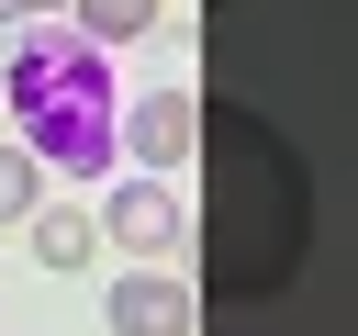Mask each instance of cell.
Masks as SVG:
<instances>
[{
	"mask_svg": "<svg viewBox=\"0 0 358 336\" xmlns=\"http://www.w3.org/2000/svg\"><path fill=\"white\" fill-rule=\"evenodd\" d=\"M201 302H280L313 258V179H302V146L246 112V101H201Z\"/></svg>",
	"mask_w": 358,
	"mask_h": 336,
	"instance_id": "6da1fadb",
	"label": "cell"
},
{
	"mask_svg": "<svg viewBox=\"0 0 358 336\" xmlns=\"http://www.w3.org/2000/svg\"><path fill=\"white\" fill-rule=\"evenodd\" d=\"M123 157H134L145 179H179V168L201 157V90H145V101L123 112Z\"/></svg>",
	"mask_w": 358,
	"mask_h": 336,
	"instance_id": "3957f363",
	"label": "cell"
},
{
	"mask_svg": "<svg viewBox=\"0 0 358 336\" xmlns=\"http://www.w3.org/2000/svg\"><path fill=\"white\" fill-rule=\"evenodd\" d=\"M101 235H112L123 258H168V246H179V190H168V179H123V190L101 202Z\"/></svg>",
	"mask_w": 358,
	"mask_h": 336,
	"instance_id": "5b68a950",
	"label": "cell"
},
{
	"mask_svg": "<svg viewBox=\"0 0 358 336\" xmlns=\"http://www.w3.org/2000/svg\"><path fill=\"white\" fill-rule=\"evenodd\" d=\"M22 235H34V258H45V269H90V235H101V224H90L78 202H34V213H22Z\"/></svg>",
	"mask_w": 358,
	"mask_h": 336,
	"instance_id": "8992f818",
	"label": "cell"
},
{
	"mask_svg": "<svg viewBox=\"0 0 358 336\" xmlns=\"http://www.w3.org/2000/svg\"><path fill=\"white\" fill-rule=\"evenodd\" d=\"M67 22H78L90 45H134V34L168 22V0H67Z\"/></svg>",
	"mask_w": 358,
	"mask_h": 336,
	"instance_id": "52a82bcc",
	"label": "cell"
},
{
	"mask_svg": "<svg viewBox=\"0 0 358 336\" xmlns=\"http://www.w3.org/2000/svg\"><path fill=\"white\" fill-rule=\"evenodd\" d=\"M67 0H0V22H56Z\"/></svg>",
	"mask_w": 358,
	"mask_h": 336,
	"instance_id": "9c48e42d",
	"label": "cell"
},
{
	"mask_svg": "<svg viewBox=\"0 0 358 336\" xmlns=\"http://www.w3.org/2000/svg\"><path fill=\"white\" fill-rule=\"evenodd\" d=\"M34 202H45V157H34L22 134H0V224H22Z\"/></svg>",
	"mask_w": 358,
	"mask_h": 336,
	"instance_id": "ba28073f",
	"label": "cell"
},
{
	"mask_svg": "<svg viewBox=\"0 0 358 336\" xmlns=\"http://www.w3.org/2000/svg\"><path fill=\"white\" fill-rule=\"evenodd\" d=\"M101 325H112V336H190V325H201V291H190L179 269H123V280L101 291Z\"/></svg>",
	"mask_w": 358,
	"mask_h": 336,
	"instance_id": "277c9868",
	"label": "cell"
},
{
	"mask_svg": "<svg viewBox=\"0 0 358 336\" xmlns=\"http://www.w3.org/2000/svg\"><path fill=\"white\" fill-rule=\"evenodd\" d=\"M0 101H11V134H22L45 168H67V179L112 168V146H123L112 67H101V45H90L67 11H56V22H22V34L0 45Z\"/></svg>",
	"mask_w": 358,
	"mask_h": 336,
	"instance_id": "7a4b0ae2",
	"label": "cell"
}]
</instances>
